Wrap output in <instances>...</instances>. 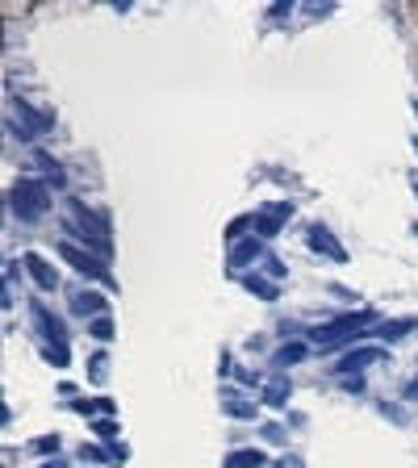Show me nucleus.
<instances>
[{
  "instance_id": "nucleus-1",
  "label": "nucleus",
  "mask_w": 418,
  "mask_h": 468,
  "mask_svg": "<svg viewBox=\"0 0 418 468\" xmlns=\"http://www.w3.org/2000/svg\"><path fill=\"white\" fill-rule=\"evenodd\" d=\"M67 230L76 234V238H84V247H88L93 255H100V259L113 251L105 218H100V213H93L84 201H67Z\"/></svg>"
},
{
  "instance_id": "nucleus-2",
  "label": "nucleus",
  "mask_w": 418,
  "mask_h": 468,
  "mask_svg": "<svg viewBox=\"0 0 418 468\" xmlns=\"http://www.w3.org/2000/svg\"><path fill=\"white\" fill-rule=\"evenodd\" d=\"M372 322H376L372 310L343 314V318H335V322H326V327H314L310 330V339H314L318 347H339V343H347V339H364V330H368Z\"/></svg>"
},
{
  "instance_id": "nucleus-3",
  "label": "nucleus",
  "mask_w": 418,
  "mask_h": 468,
  "mask_svg": "<svg viewBox=\"0 0 418 468\" xmlns=\"http://www.w3.org/2000/svg\"><path fill=\"white\" fill-rule=\"evenodd\" d=\"M8 209L21 222H38L50 209V188L42 180H17V185L8 188Z\"/></svg>"
},
{
  "instance_id": "nucleus-4",
  "label": "nucleus",
  "mask_w": 418,
  "mask_h": 468,
  "mask_svg": "<svg viewBox=\"0 0 418 468\" xmlns=\"http://www.w3.org/2000/svg\"><path fill=\"white\" fill-rule=\"evenodd\" d=\"M50 126H54V117L42 113V109H34L30 100H21V96H17V100L8 105V134H13V139H25V142L42 139Z\"/></svg>"
},
{
  "instance_id": "nucleus-5",
  "label": "nucleus",
  "mask_w": 418,
  "mask_h": 468,
  "mask_svg": "<svg viewBox=\"0 0 418 468\" xmlns=\"http://www.w3.org/2000/svg\"><path fill=\"white\" fill-rule=\"evenodd\" d=\"M59 255L80 272V276H88V281H100V284H113V276H109V268H105V259L100 255H93V251H80L76 242H59Z\"/></svg>"
},
{
  "instance_id": "nucleus-6",
  "label": "nucleus",
  "mask_w": 418,
  "mask_h": 468,
  "mask_svg": "<svg viewBox=\"0 0 418 468\" xmlns=\"http://www.w3.org/2000/svg\"><path fill=\"white\" fill-rule=\"evenodd\" d=\"M306 247H310V251H318V255H326V259H335V264H343V259H347V247L326 230V226H310V230H306Z\"/></svg>"
},
{
  "instance_id": "nucleus-7",
  "label": "nucleus",
  "mask_w": 418,
  "mask_h": 468,
  "mask_svg": "<svg viewBox=\"0 0 418 468\" xmlns=\"http://www.w3.org/2000/svg\"><path fill=\"white\" fill-rule=\"evenodd\" d=\"M381 360H389V356H385V347H352V351L335 364V373L352 376V373H364L368 364H381Z\"/></svg>"
},
{
  "instance_id": "nucleus-8",
  "label": "nucleus",
  "mask_w": 418,
  "mask_h": 468,
  "mask_svg": "<svg viewBox=\"0 0 418 468\" xmlns=\"http://www.w3.org/2000/svg\"><path fill=\"white\" fill-rule=\"evenodd\" d=\"M34 327L42 330V339H47V347H67V330H63V322L50 314L42 301H34Z\"/></svg>"
},
{
  "instance_id": "nucleus-9",
  "label": "nucleus",
  "mask_w": 418,
  "mask_h": 468,
  "mask_svg": "<svg viewBox=\"0 0 418 468\" xmlns=\"http://www.w3.org/2000/svg\"><path fill=\"white\" fill-rule=\"evenodd\" d=\"M105 310H109V301L100 297V293H71V314H80V318H105Z\"/></svg>"
},
{
  "instance_id": "nucleus-10",
  "label": "nucleus",
  "mask_w": 418,
  "mask_h": 468,
  "mask_svg": "<svg viewBox=\"0 0 418 468\" xmlns=\"http://www.w3.org/2000/svg\"><path fill=\"white\" fill-rule=\"evenodd\" d=\"M21 264L30 268V276L38 281V288H42V293H50V288L59 284V276H54V268H50V264H47V259H42V255H34V251H30V255H25Z\"/></svg>"
},
{
  "instance_id": "nucleus-11",
  "label": "nucleus",
  "mask_w": 418,
  "mask_h": 468,
  "mask_svg": "<svg viewBox=\"0 0 418 468\" xmlns=\"http://www.w3.org/2000/svg\"><path fill=\"white\" fill-rule=\"evenodd\" d=\"M289 393H293V385H289V376H272V380L264 385V406H272V410H284V402H289Z\"/></svg>"
},
{
  "instance_id": "nucleus-12",
  "label": "nucleus",
  "mask_w": 418,
  "mask_h": 468,
  "mask_svg": "<svg viewBox=\"0 0 418 468\" xmlns=\"http://www.w3.org/2000/svg\"><path fill=\"white\" fill-rule=\"evenodd\" d=\"M260 255H264L260 242H251V238H247V242H234L231 247V268H247V264H255Z\"/></svg>"
},
{
  "instance_id": "nucleus-13",
  "label": "nucleus",
  "mask_w": 418,
  "mask_h": 468,
  "mask_svg": "<svg viewBox=\"0 0 418 468\" xmlns=\"http://www.w3.org/2000/svg\"><path fill=\"white\" fill-rule=\"evenodd\" d=\"M406 330H418V318H402V322H381V327L372 330V334H376V339H389V343H393V339H402Z\"/></svg>"
},
{
  "instance_id": "nucleus-14",
  "label": "nucleus",
  "mask_w": 418,
  "mask_h": 468,
  "mask_svg": "<svg viewBox=\"0 0 418 468\" xmlns=\"http://www.w3.org/2000/svg\"><path fill=\"white\" fill-rule=\"evenodd\" d=\"M226 468H264V452H255V447L231 452V456H226Z\"/></svg>"
},
{
  "instance_id": "nucleus-15",
  "label": "nucleus",
  "mask_w": 418,
  "mask_h": 468,
  "mask_svg": "<svg viewBox=\"0 0 418 468\" xmlns=\"http://www.w3.org/2000/svg\"><path fill=\"white\" fill-rule=\"evenodd\" d=\"M71 410H76V414H88V419H93V414H117V406H113L109 397H93V402H71Z\"/></svg>"
},
{
  "instance_id": "nucleus-16",
  "label": "nucleus",
  "mask_w": 418,
  "mask_h": 468,
  "mask_svg": "<svg viewBox=\"0 0 418 468\" xmlns=\"http://www.w3.org/2000/svg\"><path fill=\"white\" fill-rule=\"evenodd\" d=\"M297 360H306V343H289V347H280L277 356H272V368H284V364H297Z\"/></svg>"
},
{
  "instance_id": "nucleus-17",
  "label": "nucleus",
  "mask_w": 418,
  "mask_h": 468,
  "mask_svg": "<svg viewBox=\"0 0 418 468\" xmlns=\"http://www.w3.org/2000/svg\"><path fill=\"white\" fill-rule=\"evenodd\" d=\"M222 410H226L231 419H255V402H243V397H234V393L222 402Z\"/></svg>"
},
{
  "instance_id": "nucleus-18",
  "label": "nucleus",
  "mask_w": 418,
  "mask_h": 468,
  "mask_svg": "<svg viewBox=\"0 0 418 468\" xmlns=\"http://www.w3.org/2000/svg\"><path fill=\"white\" fill-rule=\"evenodd\" d=\"M243 284H247L251 293H260L264 301H277V284H272V281H264V276H255V272H251V276H243Z\"/></svg>"
},
{
  "instance_id": "nucleus-19",
  "label": "nucleus",
  "mask_w": 418,
  "mask_h": 468,
  "mask_svg": "<svg viewBox=\"0 0 418 468\" xmlns=\"http://www.w3.org/2000/svg\"><path fill=\"white\" fill-rule=\"evenodd\" d=\"M251 226L264 234V238H272V234H280V218H272V213H255V218H251Z\"/></svg>"
},
{
  "instance_id": "nucleus-20",
  "label": "nucleus",
  "mask_w": 418,
  "mask_h": 468,
  "mask_svg": "<svg viewBox=\"0 0 418 468\" xmlns=\"http://www.w3.org/2000/svg\"><path fill=\"white\" fill-rule=\"evenodd\" d=\"M96 435H100V439L117 452V422H113V419H96Z\"/></svg>"
},
{
  "instance_id": "nucleus-21",
  "label": "nucleus",
  "mask_w": 418,
  "mask_h": 468,
  "mask_svg": "<svg viewBox=\"0 0 418 468\" xmlns=\"http://www.w3.org/2000/svg\"><path fill=\"white\" fill-rule=\"evenodd\" d=\"M34 159H38V168H47L50 185H63V172H59V163H54V159H50V155H42V151H38V155H34Z\"/></svg>"
},
{
  "instance_id": "nucleus-22",
  "label": "nucleus",
  "mask_w": 418,
  "mask_h": 468,
  "mask_svg": "<svg viewBox=\"0 0 418 468\" xmlns=\"http://www.w3.org/2000/svg\"><path fill=\"white\" fill-rule=\"evenodd\" d=\"M88 334L100 339V343H109V339H113V322H109V318H96L93 327H88Z\"/></svg>"
},
{
  "instance_id": "nucleus-23",
  "label": "nucleus",
  "mask_w": 418,
  "mask_h": 468,
  "mask_svg": "<svg viewBox=\"0 0 418 468\" xmlns=\"http://www.w3.org/2000/svg\"><path fill=\"white\" fill-rule=\"evenodd\" d=\"M34 452H59V435H47V439H34Z\"/></svg>"
},
{
  "instance_id": "nucleus-24",
  "label": "nucleus",
  "mask_w": 418,
  "mask_h": 468,
  "mask_svg": "<svg viewBox=\"0 0 418 468\" xmlns=\"http://www.w3.org/2000/svg\"><path fill=\"white\" fill-rule=\"evenodd\" d=\"M105 368H109V360H105V356H96V360H93V380H105Z\"/></svg>"
},
{
  "instance_id": "nucleus-25",
  "label": "nucleus",
  "mask_w": 418,
  "mask_h": 468,
  "mask_svg": "<svg viewBox=\"0 0 418 468\" xmlns=\"http://www.w3.org/2000/svg\"><path fill=\"white\" fill-rule=\"evenodd\" d=\"M264 439H268V443H284V431H280V426H264Z\"/></svg>"
},
{
  "instance_id": "nucleus-26",
  "label": "nucleus",
  "mask_w": 418,
  "mask_h": 468,
  "mask_svg": "<svg viewBox=\"0 0 418 468\" xmlns=\"http://www.w3.org/2000/svg\"><path fill=\"white\" fill-rule=\"evenodd\" d=\"M80 456H84V460H105V452H100V447H84Z\"/></svg>"
},
{
  "instance_id": "nucleus-27",
  "label": "nucleus",
  "mask_w": 418,
  "mask_h": 468,
  "mask_svg": "<svg viewBox=\"0 0 418 468\" xmlns=\"http://www.w3.org/2000/svg\"><path fill=\"white\" fill-rule=\"evenodd\" d=\"M268 272L280 281V276H284V264H280V259H268Z\"/></svg>"
},
{
  "instance_id": "nucleus-28",
  "label": "nucleus",
  "mask_w": 418,
  "mask_h": 468,
  "mask_svg": "<svg viewBox=\"0 0 418 468\" xmlns=\"http://www.w3.org/2000/svg\"><path fill=\"white\" fill-rule=\"evenodd\" d=\"M406 402H418V376L406 385Z\"/></svg>"
},
{
  "instance_id": "nucleus-29",
  "label": "nucleus",
  "mask_w": 418,
  "mask_h": 468,
  "mask_svg": "<svg viewBox=\"0 0 418 468\" xmlns=\"http://www.w3.org/2000/svg\"><path fill=\"white\" fill-rule=\"evenodd\" d=\"M42 468H67V464H63V460H50V464H42Z\"/></svg>"
},
{
  "instance_id": "nucleus-30",
  "label": "nucleus",
  "mask_w": 418,
  "mask_h": 468,
  "mask_svg": "<svg viewBox=\"0 0 418 468\" xmlns=\"http://www.w3.org/2000/svg\"><path fill=\"white\" fill-rule=\"evenodd\" d=\"M410 188H414V192H418V172H410Z\"/></svg>"
},
{
  "instance_id": "nucleus-31",
  "label": "nucleus",
  "mask_w": 418,
  "mask_h": 468,
  "mask_svg": "<svg viewBox=\"0 0 418 468\" xmlns=\"http://www.w3.org/2000/svg\"><path fill=\"white\" fill-rule=\"evenodd\" d=\"M414 113H418V100H414Z\"/></svg>"
},
{
  "instance_id": "nucleus-32",
  "label": "nucleus",
  "mask_w": 418,
  "mask_h": 468,
  "mask_svg": "<svg viewBox=\"0 0 418 468\" xmlns=\"http://www.w3.org/2000/svg\"><path fill=\"white\" fill-rule=\"evenodd\" d=\"M414 151H418V139H414Z\"/></svg>"
},
{
  "instance_id": "nucleus-33",
  "label": "nucleus",
  "mask_w": 418,
  "mask_h": 468,
  "mask_svg": "<svg viewBox=\"0 0 418 468\" xmlns=\"http://www.w3.org/2000/svg\"><path fill=\"white\" fill-rule=\"evenodd\" d=\"M414 234H418V222H414Z\"/></svg>"
}]
</instances>
